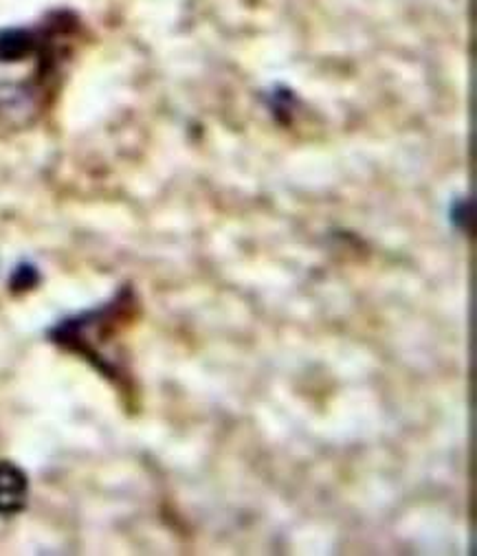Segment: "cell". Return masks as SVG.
<instances>
[{"mask_svg": "<svg viewBox=\"0 0 477 556\" xmlns=\"http://www.w3.org/2000/svg\"><path fill=\"white\" fill-rule=\"evenodd\" d=\"M137 311V298L130 287H124L109 304L88 311L84 315L60 321L51 328L49 337L64 350L77 352L84 358L92 361L109 377V365L104 356V345L133 319Z\"/></svg>", "mask_w": 477, "mask_h": 556, "instance_id": "obj_1", "label": "cell"}, {"mask_svg": "<svg viewBox=\"0 0 477 556\" xmlns=\"http://www.w3.org/2000/svg\"><path fill=\"white\" fill-rule=\"evenodd\" d=\"M29 497V480L14 462H0V517H14L25 510Z\"/></svg>", "mask_w": 477, "mask_h": 556, "instance_id": "obj_2", "label": "cell"}, {"mask_svg": "<svg viewBox=\"0 0 477 556\" xmlns=\"http://www.w3.org/2000/svg\"><path fill=\"white\" fill-rule=\"evenodd\" d=\"M38 282H40L38 268L32 266V264H21V266L14 270V275H12L10 287H12L14 293H25V291H32Z\"/></svg>", "mask_w": 477, "mask_h": 556, "instance_id": "obj_3", "label": "cell"}, {"mask_svg": "<svg viewBox=\"0 0 477 556\" xmlns=\"http://www.w3.org/2000/svg\"><path fill=\"white\" fill-rule=\"evenodd\" d=\"M451 223L460 229V231H470L473 227V201L470 199H460L453 203L451 207Z\"/></svg>", "mask_w": 477, "mask_h": 556, "instance_id": "obj_4", "label": "cell"}]
</instances>
